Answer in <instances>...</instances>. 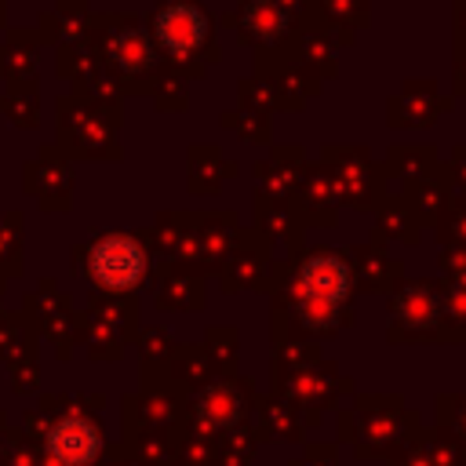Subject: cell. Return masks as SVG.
<instances>
[{"label": "cell", "instance_id": "1", "mask_svg": "<svg viewBox=\"0 0 466 466\" xmlns=\"http://www.w3.org/2000/svg\"><path fill=\"white\" fill-rule=\"evenodd\" d=\"M91 273L109 288H127L142 277V248L131 237H106L91 251Z\"/></svg>", "mask_w": 466, "mask_h": 466}, {"label": "cell", "instance_id": "2", "mask_svg": "<svg viewBox=\"0 0 466 466\" xmlns=\"http://www.w3.org/2000/svg\"><path fill=\"white\" fill-rule=\"evenodd\" d=\"M98 448V433L87 419H62L51 430V455L66 466H87L95 459Z\"/></svg>", "mask_w": 466, "mask_h": 466}, {"label": "cell", "instance_id": "3", "mask_svg": "<svg viewBox=\"0 0 466 466\" xmlns=\"http://www.w3.org/2000/svg\"><path fill=\"white\" fill-rule=\"evenodd\" d=\"M157 29H160V36H164L167 47L186 51V47L200 44V36H204V15L197 7H171L157 22Z\"/></svg>", "mask_w": 466, "mask_h": 466}, {"label": "cell", "instance_id": "4", "mask_svg": "<svg viewBox=\"0 0 466 466\" xmlns=\"http://www.w3.org/2000/svg\"><path fill=\"white\" fill-rule=\"evenodd\" d=\"M309 291H324L328 299L331 295H342L346 291V269L335 262V258H317L309 266V277H306Z\"/></svg>", "mask_w": 466, "mask_h": 466}]
</instances>
